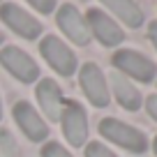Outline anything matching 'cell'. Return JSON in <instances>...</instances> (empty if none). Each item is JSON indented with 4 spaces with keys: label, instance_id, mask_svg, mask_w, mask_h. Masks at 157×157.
<instances>
[{
    "label": "cell",
    "instance_id": "obj_1",
    "mask_svg": "<svg viewBox=\"0 0 157 157\" xmlns=\"http://www.w3.org/2000/svg\"><path fill=\"white\" fill-rule=\"evenodd\" d=\"M99 132L104 139H109L111 143L125 148V150L134 152V155H141L148 150V139L141 129L132 127V125L123 123V120H116V118H104L99 123Z\"/></svg>",
    "mask_w": 157,
    "mask_h": 157
},
{
    "label": "cell",
    "instance_id": "obj_2",
    "mask_svg": "<svg viewBox=\"0 0 157 157\" xmlns=\"http://www.w3.org/2000/svg\"><path fill=\"white\" fill-rule=\"evenodd\" d=\"M111 60H113V65H116V69L120 74L132 76V78H136V81H141V83H150L152 78H155V74H157L155 63H152L150 58H146L143 53L132 51V49L116 51Z\"/></svg>",
    "mask_w": 157,
    "mask_h": 157
},
{
    "label": "cell",
    "instance_id": "obj_3",
    "mask_svg": "<svg viewBox=\"0 0 157 157\" xmlns=\"http://www.w3.org/2000/svg\"><path fill=\"white\" fill-rule=\"evenodd\" d=\"M39 51L46 58V63L51 65V69L58 72L60 76H72L76 72V56H74V51L56 35H46L42 39V44H39Z\"/></svg>",
    "mask_w": 157,
    "mask_h": 157
},
{
    "label": "cell",
    "instance_id": "obj_4",
    "mask_svg": "<svg viewBox=\"0 0 157 157\" xmlns=\"http://www.w3.org/2000/svg\"><path fill=\"white\" fill-rule=\"evenodd\" d=\"M60 125H63V134H65L69 146L78 148V146L86 143V136H88V118H86V111L78 102L65 99Z\"/></svg>",
    "mask_w": 157,
    "mask_h": 157
},
{
    "label": "cell",
    "instance_id": "obj_5",
    "mask_svg": "<svg viewBox=\"0 0 157 157\" xmlns=\"http://www.w3.org/2000/svg\"><path fill=\"white\" fill-rule=\"evenodd\" d=\"M78 81H81V88H83L86 97L93 106H109L111 102V93H109V83H106V76L104 72L97 67L95 63H86L78 72Z\"/></svg>",
    "mask_w": 157,
    "mask_h": 157
},
{
    "label": "cell",
    "instance_id": "obj_6",
    "mask_svg": "<svg viewBox=\"0 0 157 157\" xmlns=\"http://www.w3.org/2000/svg\"><path fill=\"white\" fill-rule=\"evenodd\" d=\"M0 65L7 69L14 78L23 83H33L39 78V65L19 46H5L0 49Z\"/></svg>",
    "mask_w": 157,
    "mask_h": 157
},
{
    "label": "cell",
    "instance_id": "obj_7",
    "mask_svg": "<svg viewBox=\"0 0 157 157\" xmlns=\"http://www.w3.org/2000/svg\"><path fill=\"white\" fill-rule=\"evenodd\" d=\"M0 19L23 39H37L39 33H42V23L14 2H2L0 5Z\"/></svg>",
    "mask_w": 157,
    "mask_h": 157
},
{
    "label": "cell",
    "instance_id": "obj_8",
    "mask_svg": "<svg viewBox=\"0 0 157 157\" xmlns=\"http://www.w3.org/2000/svg\"><path fill=\"white\" fill-rule=\"evenodd\" d=\"M56 21H58L60 30H63V33L67 35V37L72 39L76 46H86V44L90 42L88 21H86V16L81 14L74 5H63V7L58 10Z\"/></svg>",
    "mask_w": 157,
    "mask_h": 157
},
{
    "label": "cell",
    "instance_id": "obj_9",
    "mask_svg": "<svg viewBox=\"0 0 157 157\" xmlns=\"http://www.w3.org/2000/svg\"><path fill=\"white\" fill-rule=\"evenodd\" d=\"M86 21H88L90 35H95V39H97L102 46H118L125 39L120 25H118L109 14H104L102 10H88Z\"/></svg>",
    "mask_w": 157,
    "mask_h": 157
},
{
    "label": "cell",
    "instance_id": "obj_10",
    "mask_svg": "<svg viewBox=\"0 0 157 157\" xmlns=\"http://www.w3.org/2000/svg\"><path fill=\"white\" fill-rule=\"evenodd\" d=\"M35 97H37L39 109L46 113L49 120H60L63 106H65V97H63V90L58 88V83L53 78H39L37 88H35Z\"/></svg>",
    "mask_w": 157,
    "mask_h": 157
},
{
    "label": "cell",
    "instance_id": "obj_11",
    "mask_svg": "<svg viewBox=\"0 0 157 157\" xmlns=\"http://www.w3.org/2000/svg\"><path fill=\"white\" fill-rule=\"evenodd\" d=\"M14 120L30 141H44V139L49 136L46 123L39 118V113L35 111L28 102H16L14 104Z\"/></svg>",
    "mask_w": 157,
    "mask_h": 157
},
{
    "label": "cell",
    "instance_id": "obj_12",
    "mask_svg": "<svg viewBox=\"0 0 157 157\" xmlns=\"http://www.w3.org/2000/svg\"><path fill=\"white\" fill-rule=\"evenodd\" d=\"M111 86H113V95H116L118 104L123 109H127V111H139L141 109V93L132 86V81L125 74L116 72L111 76Z\"/></svg>",
    "mask_w": 157,
    "mask_h": 157
},
{
    "label": "cell",
    "instance_id": "obj_13",
    "mask_svg": "<svg viewBox=\"0 0 157 157\" xmlns=\"http://www.w3.org/2000/svg\"><path fill=\"white\" fill-rule=\"evenodd\" d=\"M99 2H104L113 12V16H118L129 28H139L143 23V12L134 0H99Z\"/></svg>",
    "mask_w": 157,
    "mask_h": 157
},
{
    "label": "cell",
    "instance_id": "obj_14",
    "mask_svg": "<svg viewBox=\"0 0 157 157\" xmlns=\"http://www.w3.org/2000/svg\"><path fill=\"white\" fill-rule=\"evenodd\" d=\"M86 157H118L113 150H109L104 143L95 141V143H88V148H86Z\"/></svg>",
    "mask_w": 157,
    "mask_h": 157
},
{
    "label": "cell",
    "instance_id": "obj_15",
    "mask_svg": "<svg viewBox=\"0 0 157 157\" xmlns=\"http://www.w3.org/2000/svg\"><path fill=\"white\" fill-rule=\"evenodd\" d=\"M0 150H5L7 157H16V143L7 129H0Z\"/></svg>",
    "mask_w": 157,
    "mask_h": 157
},
{
    "label": "cell",
    "instance_id": "obj_16",
    "mask_svg": "<svg viewBox=\"0 0 157 157\" xmlns=\"http://www.w3.org/2000/svg\"><path fill=\"white\" fill-rule=\"evenodd\" d=\"M42 157H72V155H69V150H65L60 143L51 141V143H46V146L42 148Z\"/></svg>",
    "mask_w": 157,
    "mask_h": 157
},
{
    "label": "cell",
    "instance_id": "obj_17",
    "mask_svg": "<svg viewBox=\"0 0 157 157\" xmlns=\"http://www.w3.org/2000/svg\"><path fill=\"white\" fill-rule=\"evenodd\" d=\"M28 2L39 12V14H51V12L56 10V5H58L56 0H28Z\"/></svg>",
    "mask_w": 157,
    "mask_h": 157
},
{
    "label": "cell",
    "instance_id": "obj_18",
    "mask_svg": "<svg viewBox=\"0 0 157 157\" xmlns=\"http://www.w3.org/2000/svg\"><path fill=\"white\" fill-rule=\"evenodd\" d=\"M146 109H148V113H150V116L157 120V95H150V97H148Z\"/></svg>",
    "mask_w": 157,
    "mask_h": 157
},
{
    "label": "cell",
    "instance_id": "obj_19",
    "mask_svg": "<svg viewBox=\"0 0 157 157\" xmlns=\"http://www.w3.org/2000/svg\"><path fill=\"white\" fill-rule=\"evenodd\" d=\"M148 37L152 39V44L157 49V21H150V28H148Z\"/></svg>",
    "mask_w": 157,
    "mask_h": 157
},
{
    "label": "cell",
    "instance_id": "obj_20",
    "mask_svg": "<svg viewBox=\"0 0 157 157\" xmlns=\"http://www.w3.org/2000/svg\"><path fill=\"white\" fill-rule=\"evenodd\" d=\"M152 150H155V155H157V136H155V141H152Z\"/></svg>",
    "mask_w": 157,
    "mask_h": 157
},
{
    "label": "cell",
    "instance_id": "obj_21",
    "mask_svg": "<svg viewBox=\"0 0 157 157\" xmlns=\"http://www.w3.org/2000/svg\"><path fill=\"white\" fill-rule=\"evenodd\" d=\"M2 39H5V35H2V30H0V46H2Z\"/></svg>",
    "mask_w": 157,
    "mask_h": 157
},
{
    "label": "cell",
    "instance_id": "obj_22",
    "mask_svg": "<svg viewBox=\"0 0 157 157\" xmlns=\"http://www.w3.org/2000/svg\"><path fill=\"white\" fill-rule=\"evenodd\" d=\"M0 120H2V99H0Z\"/></svg>",
    "mask_w": 157,
    "mask_h": 157
}]
</instances>
